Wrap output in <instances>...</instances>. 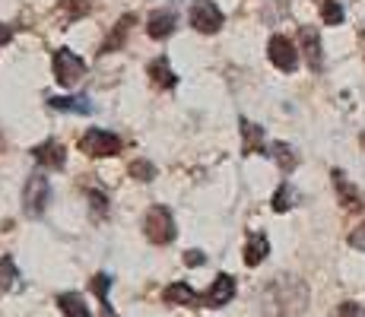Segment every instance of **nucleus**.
Segmentation results:
<instances>
[{
    "instance_id": "f257e3e1",
    "label": "nucleus",
    "mask_w": 365,
    "mask_h": 317,
    "mask_svg": "<svg viewBox=\"0 0 365 317\" xmlns=\"http://www.w3.org/2000/svg\"><path fill=\"white\" fill-rule=\"evenodd\" d=\"M261 305L267 317H299L308 308V286L296 276H277L264 286Z\"/></svg>"
},
{
    "instance_id": "f03ea898",
    "label": "nucleus",
    "mask_w": 365,
    "mask_h": 317,
    "mask_svg": "<svg viewBox=\"0 0 365 317\" xmlns=\"http://www.w3.org/2000/svg\"><path fill=\"white\" fill-rule=\"evenodd\" d=\"M143 235L153 244H168L175 241V216L168 207H153L143 216Z\"/></svg>"
},
{
    "instance_id": "7ed1b4c3",
    "label": "nucleus",
    "mask_w": 365,
    "mask_h": 317,
    "mask_svg": "<svg viewBox=\"0 0 365 317\" xmlns=\"http://www.w3.org/2000/svg\"><path fill=\"white\" fill-rule=\"evenodd\" d=\"M121 137L111 130H99V127H93V130H86L80 137V150L86 152V156H115L118 150H121Z\"/></svg>"
},
{
    "instance_id": "20e7f679",
    "label": "nucleus",
    "mask_w": 365,
    "mask_h": 317,
    "mask_svg": "<svg viewBox=\"0 0 365 317\" xmlns=\"http://www.w3.org/2000/svg\"><path fill=\"white\" fill-rule=\"evenodd\" d=\"M48 200H51V185H48L45 175H32L23 187V207L29 216H41L48 209Z\"/></svg>"
},
{
    "instance_id": "39448f33",
    "label": "nucleus",
    "mask_w": 365,
    "mask_h": 317,
    "mask_svg": "<svg viewBox=\"0 0 365 317\" xmlns=\"http://www.w3.org/2000/svg\"><path fill=\"white\" fill-rule=\"evenodd\" d=\"M187 16H191L194 29L203 32V35H213V32L222 29V13L213 0H194L191 10H187Z\"/></svg>"
},
{
    "instance_id": "423d86ee",
    "label": "nucleus",
    "mask_w": 365,
    "mask_h": 317,
    "mask_svg": "<svg viewBox=\"0 0 365 317\" xmlns=\"http://www.w3.org/2000/svg\"><path fill=\"white\" fill-rule=\"evenodd\" d=\"M83 73H86V63H83V58H76L70 48L54 51V76H58L61 86H76L83 80Z\"/></svg>"
},
{
    "instance_id": "0eeeda50",
    "label": "nucleus",
    "mask_w": 365,
    "mask_h": 317,
    "mask_svg": "<svg viewBox=\"0 0 365 317\" xmlns=\"http://www.w3.org/2000/svg\"><path fill=\"white\" fill-rule=\"evenodd\" d=\"M267 54H270L273 67L286 70V73H292V70H296V63H299V51H296V45H292V41L286 38V35H273L270 45H267Z\"/></svg>"
},
{
    "instance_id": "6e6552de",
    "label": "nucleus",
    "mask_w": 365,
    "mask_h": 317,
    "mask_svg": "<svg viewBox=\"0 0 365 317\" xmlns=\"http://www.w3.org/2000/svg\"><path fill=\"white\" fill-rule=\"evenodd\" d=\"M235 298V279L229 273H220L213 279V286L203 292V308H222Z\"/></svg>"
},
{
    "instance_id": "1a4fd4ad",
    "label": "nucleus",
    "mask_w": 365,
    "mask_h": 317,
    "mask_svg": "<svg viewBox=\"0 0 365 317\" xmlns=\"http://www.w3.org/2000/svg\"><path fill=\"white\" fill-rule=\"evenodd\" d=\"M299 41H302V51H305V61L314 73H321L324 67V58H321V38H318V29L314 26H302L299 29Z\"/></svg>"
},
{
    "instance_id": "9d476101",
    "label": "nucleus",
    "mask_w": 365,
    "mask_h": 317,
    "mask_svg": "<svg viewBox=\"0 0 365 317\" xmlns=\"http://www.w3.org/2000/svg\"><path fill=\"white\" fill-rule=\"evenodd\" d=\"M163 301L168 305H185V308H203V295H197L187 283H172L163 289Z\"/></svg>"
},
{
    "instance_id": "9b49d317",
    "label": "nucleus",
    "mask_w": 365,
    "mask_h": 317,
    "mask_svg": "<svg viewBox=\"0 0 365 317\" xmlns=\"http://www.w3.org/2000/svg\"><path fill=\"white\" fill-rule=\"evenodd\" d=\"M32 156H35V162H41L45 168H64V162H67L64 146L54 143V140H45V143H38L32 150Z\"/></svg>"
},
{
    "instance_id": "f8f14e48",
    "label": "nucleus",
    "mask_w": 365,
    "mask_h": 317,
    "mask_svg": "<svg viewBox=\"0 0 365 317\" xmlns=\"http://www.w3.org/2000/svg\"><path fill=\"white\" fill-rule=\"evenodd\" d=\"M175 23H178V19H175L172 10H156L150 19H146V32H150V38L163 41L175 32Z\"/></svg>"
},
{
    "instance_id": "ddd939ff",
    "label": "nucleus",
    "mask_w": 365,
    "mask_h": 317,
    "mask_svg": "<svg viewBox=\"0 0 365 317\" xmlns=\"http://www.w3.org/2000/svg\"><path fill=\"white\" fill-rule=\"evenodd\" d=\"M267 254H270V241H267L264 232H255V235L245 241V266H261Z\"/></svg>"
},
{
    "instance_id": "4468645a",
    "label": "nucleus",
    "mask_w": 365,
    "mask_h": 317,
    "mask_svg": "<svg viewBox=\"0 0 365 317\" xmlns=\"http://www.w3.org/2000/svg\"><path fill=\"white\" fill-rule=\"evenodd\" d=\"M48 105L54 111H76V115H93V102L86 95H48Z\"/></svg>"
},
{
    "instance_id": "2eb2a0df",
    "label": "nucleus",
    "mask_w": 365,
    "mask_h": 317,
    "mask_svg": "<svg viewBox=\"0 0 365 317\" xmlns=\"http://www.w3.org/2000/svg\"><path fill=\"white\" fill-rule=\"evenodd\" d=\"M58 308L64 311V317H93V311H89V305L83 301V295H76V292H64V295H58Z\"/></svg>"
},
{
    "instance_id": "dca6fc26",
    "label": "nucleus",
    "mask_w": 365,
    "mask_h": 317,
    "mask_svg": "<svg viewBox=\"0 0 365 317\" xmlns=\"http://www.w3.org/2000/svg\"><path fill=\"white\" fill-rule=\"evenodd\" d=\"M334 187H336V194H340V203H343V207H349V209H359V207H362L359 190L349 185L343 172H334Z\"/></svg>"
},
{
    "instance_id": "f3484780",
    "label": "nucleus",
    "mask_w": 365,
    "mask_h": 317,
    "mask_svg": "<svg viewBox=\"0 0 365 317\" xmlns=\"http://www.w3.org/2000/svg\"><path fill=\"white\" fill-rule=\"evenodd\" d=\"M146 73H150L153 83H156V86H163V89H172L175 83H178V76H175V70L168 67L165 58H156V61H153L150 67H146Z\"/></svg>"
},
{
    "instance_id": "a211bd4d",
    "label": "nucleus",
    "mask_w": 365,
    "mask_h": 317,
    "mask_svg": "<svg viewBox=\"0 0 365 317\" xmlns=\"http://www.w3.org/2000/svg\"><path fill=\"white\" fill-rule=\"evenodd\" d=\"M130 26H133V16L128 13V16H124L121 23H115V29H111V35L105 38V45H102V51H99V54H111V51H118V48L124 45V38H128Z\"/></svg>"
},
{
    "instance_id": "6ab92c4d",
    "label": "nucleus",
    "mask_w": 365,
    "mask_h": 317,
    "mask_svg": "<svg viewBox=\"0 0 365 317\" xmlns=\"http://www.w3.org/2000/svg\"><path fill=\"white\" fill-rule=\"evenodd\" d=\"M89 289L99 295V301H102V317H118L115 311H111V305H108V289H111V276H108V273H96V276L89 279Z\"/></svg>"
},
{
    "instance_id": "aec40b11",
    "label": "nucleus",
    "mask_w": 365,
    "mask_h": 317,
    "mask_svg": "<svg viewBox=\"0 0 365 317\" xmlns=\"http://www.w3.org/2000/svg\"><path fill=\"white\" fill-rule=\"evenodd\" d=\"M242 143H245V152H261L264 146V130L251 121H242Z\"/></svg>"
},
{
    "instance_id": "412c9836",
    "label": "nucleus",
    "mask_w": 365,
    "mask_h": 317,
    "mask_svg": "<svg viewBox=\"0 0 365 317\" xmlns=\"http://www.w3.org/2000/svg\"><path fill=\"white\" fill-rule=\"evenodd\" d=\"M270 156L279 162V168H283V172H292V168L299 165V156H296V150H292L289 143H273L270 146Z\"/></svg>"
},
{
    "instance_id": "4be33fe9",
    "label": "nucleus",
    "mask_w": 365,
    "mask_h": 317,
    "mask_svg": "<svg viewBox=\"0 0 365 317\" xmlns=\"http://www.w3.org/2000/svg\"><path fill=\"white\" fill-rule=\"evenodd\" d=\"M13 286H19L16 264H13V257H0V292H10Z\"/></svg>"
},
{
    "instance_id": "5701e85b",
    "label": "nucleus",
    "mask_w": 365,
    "mask_h": 317,
    "mask_svg": "<svg viewBox=\"0 0 365 317\" xmlns=\"http://www.w3.org/2000/svg\"><path fill=\"white\" fill-rule=\"evenodd\" d=\"M61 10L67 13V19H83L89 10H93V0H61Z\"/></svg>"
},
{
    "instance_id": "b1692460",
    "label": "nucleus",
    "mask_w": 365,
    "mask_h": 317,
    "mask_svg": "<svg viewBox=\"0 0 365 317\" xmlns=\"http://www.w3.org/2000/svg\"><path fill=\"white\" fill-rule=\"evenodd\" d=\"M292 203H296V190L289 185H279V190L273 194V209H277V213H286Z\"/></svg>"
},
{
    "instance_id": "393cba45",
    "label": "nucleus",
    "mask_w": 365,
    "mask_h": 317,
    "mask_svg": "<svg viewBox=\"0 0 365 317\" xmlns=\"http://www.w3.org/2000/svg\"><path fill=\"white\" fill-rule=\"evenodd\" d=\"M86 197H89V209H93L96 219H105V216H108V200H105L102 190H93V187H89Z\"/></svg>"
},
{
    "instance_id": "a878e982",
    "label": "nucleus",
    "mask_w": 365,
    "mask_h": 317,
    "mask_svg": "<svg viewBox=\"0 0 365 317\" xmlns=\"http://www.w3.org/2000/svg\"><path fill=\"white\" fill-rule=\"evenodd\" d=\"M321 19H324L327 26H340L343 23V6L336 4V0H324V6H321Z\"/></svg>"
},
{
    "instance_id": "bb28decb",
    "label": "nucleus",
    "mask_w": 365,
    "mask_h": 317,
    "mask_svg": "<svg viewBox=\"0 0 365 317\" xmlns=\"http://www.w3.org/2000/svg\"><path fill=\"white\" fill-rule=\"evenodd\" d=\"M130 178H137V181H153L156 178V165L153 162H146V159H137L130 165Z\"/></svg>"
},
{
    "instance_id": "cd10ccee",
    "label": "nucleus",
    "mask_w": 365,
    "mask_h": 317,
    "mask_svg": "<svg viewBox=\"0 0 365 317\" xmlns=\"http://www.w3.org/2000/svg\"><path fill=\"white\" fill-rule=\"evenodd\" d=\"M185 264L187 266H203V264H207V254H203V251H187L185 254Z\"/></svg>"
},
{
    "instance_id": "c85d7f7f",
    "label": "nucleus",
    "mask_w": 365,
    "mask_h": 317,
    "mask_svg": "<svg viewBox=\"0 0 365 317\" xmlns=\"http://www.w3.org/2000/svg\"><path fill=\"white\" fill-rule=\"evenodd\" d=\"M340 317H365V311L356 305V301H346V305L340 308Z\"/></svg>"
},
{
    "instance_id": "c756f323",
    "label": "nucleus",
    "mask_w": 365,
    "mask_h": 317,
    "mask_svg": "<svg viewBox=\"0 0 365 317\" xmlns=\"http://www.w3.org/2000/svg\"><path fill=\"white\" fill-rule=\"evenodd\" d=\"M349 244H353L356 251H365V225H362V229H356L353 235H349Z\"/></svg>"
},
{
    "instance_id": "7c9ffc66",
    "label": "nucleus",
    "mask_w": 365,
    "mask_h": 317,
    "mask_svg": "<svg viewBox=\"0 0 365 317\" xmlns=\"http://www.w3.org/2000/svg\"><path fill=\"white\" fill-rule=\"evenodd\" d=\"M10 38H13V29H10V26H4V23H0V48H4V45H10Z\"/></svg>"
}]
</instances>
